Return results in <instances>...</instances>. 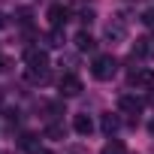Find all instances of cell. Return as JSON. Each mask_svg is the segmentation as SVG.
I'll return each instance as SVG.
<instances>
[{
  "instance_id": "1",
  "label": "cell",
  "mask_w": 154,
  "mask_h": 154,
  "mask_svg": "<svg viewBox=\"0 0 154 154\" xmlns=\"http://www.w3.org/2000/svg\"><path fill=\"white\" fill-rule=\"evenodd\" d=\"M115 72H118L115 54H97V57H94V63H91V75H94V79L109 82V79H115Z\"/></svg>"
},
{
  "instance_id": "2",
  "label": "cell",
  "mask_w": 154,
  "mask_h": 154,
  "mask_svg": "<svg viewBox=\"0 0 154 154\" xmlns=\"http://www.w3.org/2000/svg\"><path fill=\"white\" fill-rule=\"evenodd\" d=\"M57 91H60V97H79L82 94V79L75 72H63L57 79Z\"/></svg>"
},
{
  "instance_id": "3",
  "label": "cell",
  "mask_w": 154,
  "mask_h": 154,
  "mask_svg": "<svg viewBox=\"0 0 154 154\" xmlns=\"http://www.w3.org/2000/svg\"><path fill=\"white\" fill-rule=\"evenodd\" d=\"M127 82H130V88H154V69L136 66V69H130Z\"/></svg>"
},
{
  "instance_id": "4",
  "label": "cell",
  "mask_w": 154,
  "mask_h": 154,
  "mask_svg": "<svg viewBox=\"0 0 154 154\" xmlns=\"http://www.w3.org/2000/svg\"><path fill=\"white\" fill-rule=\"evenodd\" d=\"M103 33H106V39H109L112 45H115V42H124V39H127V24H124V18H112Z\"/></svg>"
},
{
  "instance_id": "5",
  "label": "cell",
  "mask_w": 154,
  "mask_h": 154,
  "mask_svg": "<svg viewBox=\"0 0 154 154\" xmlns=\"http://www.w3.org/2000/svg\"><path fill=\"white\" fill-rule=\"evenodd\" d=\"M118 109L127 112V115H139V112L145 109V100H139V97H133V94H121V97H118Z\"/></svg>"
},
{
  "instance_id": "6",
  "label": "cell",
  "mask_w": 154,
  "mask_h": 154,
  "mask_svg": "<svg viewBox=\"0 0 154 154\" xmlns=\"http://www.w3.org/2000/svg\"><path fill=\"white\" fill-rule=\"evenodd\" d=\"M139 57H154V39L151 36H142L133 42V60H139Z\"/></svg>"
},
{
  "instance_id": "7",
  "label": "cell",
  "mask_w": 154,
  "mask_h": 154,
  "mask_svg": "<svg viewBox=\"0 0 154 154\" xmlns=\"http://www.w3.org/2000/svg\"><path fill=\"white\" fill-rule=\"evenodd\" d=\"M45 18H48V24H51V27H63V24H66V9H63L60 3H54V6H48Z\"/></svg>"
},
{
  "instance_id": "8",
  "label": "cell",
  "mask_w": 154,
  "mask_h": 154,
  "mask_svg": "<svg viewBox=\"0 0 154 154\" xmlns=\"http://www.w3.org/2000/svg\"><path fill=\"white\" fill-rule=\"evenodd\" d=\"M72 130L79 133V136H91V130H94V121H91V115H75L72 118Z\"/></svg>"
},
{
  "instance_id": "9",
  "label": "cell",
  "mask_w": 154,
  "mask_h": 154,
  "mask_svg": "<svg viewBox=\"0 0 154 154\" xmlns=\"http://www.w3.org/2000/svg\"><path fill=\"white\" fill-rule=\"evenodd\" d=\"M24 60H27V66H48V54L42 48H27Z\"/></svg>"
},
{
  "instance_id": "10",
  "label": "cell",
  "mask_w": 154,
  "mask_h": 154,
  "mask_svg": "<svg viewBox=\"0 0 154 154\" xmlns=\"http://www.w3.org/2000/svg\"><path fill=\"white\" fill-rule=\"evenodd\" d=\"M27 82L30 85H45L48 82V66H27Z\"/></svg>"
},
{
  "instance_id": "11",
  "label": "cell",
  "mask_w": 154,
  "mask_h": 154,
  "mask_svg": "<svg viewBox=\"0 0 154 154\" xmlns=\"http://www.w3.org/2000/svg\"><path fill=\"white\" fill-rule=\"evenodd\" d=\"M94 36L88 33V30H79V33H75V48H79V51H94Z\"/></svg>"
},
{
  "instance_id": "12",
  "label": "cell",
  "mask_w": 154,
  "mask_h": 154,
  "mask_svg": "<svg viewBox=\"0 0 154 154\" xmlns=\"http://www.w3.org/2000/svg\"><path fill=\"white\" fill-rule=\"evenodd\" d=\"M63 42H66L63 27H51V33L45 36V45H51V48H63Z\"/></svg>"
},
{
  "instance_id": "13",
  "label": "cell",
  "mask_w": 154,
  "mask_h": 154,
  "mask_svg": "<svg viewBox=\"0 0 154 154\" xmlns=\"http://www.w3.org/2000/svg\"><path fill=\"white\" fill-rule=\"evenodd\" d=\"M100 127H103V133H106V136H112V133L121 127V121H118V115H112V112H109V115H103Z\"/></svg>"
},
{
  "instance_id": "14",
  "label": "cell",
  "mask_w": 154,
  "mask_h": 154,
  "mask_svg": "<svg viewBox=\"0 0 154 154\" xmlns=\"http://www.w3.org/2000/svg\"><path fill=\"white\" fill-rule=\"evenodd\" d=\"M100 154H127V148H124V142H118V139H109V142L100 148Z\"/></svg>"
},
{
  "instance_id": "15",
  "label": "cell",
  "mask_w": 154,
  "mask_h": 154,
  "mask_svg": "<svg viewBox=\"0 0 154 154\" xmlns=\"http://www.w3.org/2000/svg\"><path fill=\"white\" fill-rule=\"evenodd\" d=\"M45 139H63V124H48L45 127Z\"/></svg>"
},
{
  "instance_id": "16",
  "label": "cell",
  "mask_w": 154,
  "mask_h": 154,
  "mask_svg": "<svg viewBox=\"0 0 154 154\" xmlns=\"http://www.w3.org/2000/svg\"><path fill=\"white\" fill-rule=\"evenodd\" d=\"M9 69H12V57L0 54V75H3V72H9Z\"/></svg>"
},
{
  "instance_id": "17",
  "label": "cell",
  "mask_w": 154,
  "mask_h": 154,
  "mask_svg": "<svg viewBox=\"0 0 154 154\" xmlns=\"http://www.w3.org/2000/svg\"><path fill=\"white\" fill-rule=\"evenodd\" d=\"M142 24H145V27H154V9L142 12Z\"/></svg>"
},
{
  "instance_id": "18",
  "label": "cell",
  "mask_w": 154,
  "mask_h": 154,
  "mask_svg": "<svg viewBox=\"0 0 154 154\" xmlns=\"http://www.w3.org/2000/svg\"><path fill=\"white\" fill-rule=\"evenodd\" d=\"M148 133H151V136H154V118H151V121H148Z\"/></svg>"
},
{
  "instance_id": "19",
  "label": "cell",
  "mask_w": 154,
  "mask_h": 154,
  "mask_svg": "<svg viewBox=\"0 0 154 154\" xmlns=\"http://www.w3.org/2000/svg\"><path fill=\"white\" fill-rule=\"evenodd\" d=\"M0 27H6V15L3 12H0Z\"/></svg>"
},
{
  "instance_id": "20",
  "label": "cell",
  "mask_w": 154,
  "mask_h": 154,
  "mask_svg": "<svg viewBox=\"0 0 154 154\" xmlns=\"http://www.w3.org/2000/svg\"><path fill=\"white\" fill-rule=\"evenodd\" d=\"M151 103H154V94H151Z\"/></svg>"
}]
</instances>
